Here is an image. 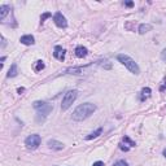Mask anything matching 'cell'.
Segmentation results:
<instances>
[{
    "label": "cell",
    "mask_w": 166,
    "mask_h": 166,
    "mask_svg": "<svg viewBox=\"0 0 166 166\" xmlns=\"http://www.w3.org/2000/svg\"><path fill=\"white\" fill-rule=\"evenodd\" d=\"M96 110V105L92 103H84V104H80L78 105L75 110L73 112V116L71 118L74 121H83V119L88 118L91 114H93V112Z\"/></svg>",
    "instance_id": "6da1fadb"
},
{
    "label": "cell",
    "mask_w": 166,
    "mask_h": 166,
    "mask_svg": "<svg viewBox=\"0 0 166 166\" xmlns=\"http://www.w3.org/2000/svg\"><path fill=\"white\" fill-rule=\"evenodd\" d=\"M117 60H118L122 65H125V66L127 68V69L131 71L132 74H135V75L140 74V68H139V65L136 64L135 61L129 56V55H123V53L118 55V56H117Z\"/></svg>",
    "instance_id": "7a4b0ae2"
},
{
    "label": "cell",
    "mask_w": 166,
    "mask_h": 166,
    "mask_svg": "<svg viewBox=\"0 0 166 166\" xmlns=\"http://www.w3.org/2000/svg\"><path fill=\"white\" fill-rule=\"evenodd\" d=\"M78 96V91L77 90H70L65 93L64 99H63V103H61V109L63 110H68L71 106V104L75 101Z\"/></svg>",
    "instance_id": "3957f363"
},
{
    "label": "cell",
    "mask_w": 166,
    "mask_h": 166,
    "mask_svg": "<svg viewBox=\"0 0 166 166\" xmlns=\"http://www.w3.org/2000/svg\"><path fill=\"white\" fill-rule=\"evenodd\" d=\"M32 106H34V109L38 112L39 116H43V117H47L52 112V109H53V106H52L51 104H48L45 101H34Z\"/></svg>",
    "instance_id": "277c9868"
},
{
    "label": "cell",
    "mask_w": 166,
    "mask_h": 166,
    "mask_svg": "<svg viewBox=\"0 0 166 166\" xmlns=\"http://www.w3.org/2000/svg\"><path fill=\"white\" fill-rule=\"evenodd\" d=\"M40 142H42V138L39 136L38 134H34V135H30L26 138L25 140V145L27 149H31V151H34V149H37L39 145H40Z\"/></svg>",
    "instance_id": "5b68a950"
},
{
    "label": "cell",
    "mask_w": 166,
    "mask_h": 166,
    "mask_svg": "<svg viewBox=\"0 0 166 166\" xmlns=\"http://www.w3.org/2000/svg\"><path fill=\"white\" fill-rule=\"evenodd\" d=\"M53 21H55V24H56V26H58V27H61V29L68 27V21H66L65 16H64L61 12L55 13V16H53Z\"/></svg>",
    "instance_id": "8992f818"
},
{
    "label": "cell",
    "mask_w": 166,
    "mask_h": 166,
    "mask_svg": "<svg viewBox=\"0 0 166 166\" xmlns=\"http://www.w3.org/2000/svg\"><path fill=\"white\" fill-rule=\"evenodd\" d=\"M65 53H66V51L64 50L61 45H56L55 47V52H53V56L55 58H57L58 61H64L65 58Z\"/></svg>",
    "instance_id": "52a82bcc"
},
{
    "label": "cell",
    "mask_w": 166,
    "mask_h": 166,
    "mask_svg": "<svg viewBox=\"0 0 166 166\" xmlns=\"http://www.w3.org/2000/svg\"><path fill=\"white\" fill-rule=\"evenodd\" d=\"M48 147L51 149H53V151H61V149H64V143L58 142V140H55V139H52V140H48Z\"/></svg>",
    "instance_id": "ba28073f"
},
{
    "label": "cell",
    "mask_w": 166,
    "mask_h": 166,
    "mask_svg": "<svg viewBox=\"0 0 166 166\" xmlns=\"http://www.w3.org/2000/svg\"><path fill=\"white\" fill-rule=\"evenodd\" d=\"M19 42L25 45H32L35 43V39L32 35H22V37L19 38Z\"/></svg>",
    "instance_id": "9c48e42d"
},
{
    "label": "cell",
    "mask_w": 166,
    "mask_h": 166,
    "mask_svg": "<svg viewBox=\"0 0 166 166\" xmlns=\"http://www.w3.org/2000/svg\"><path fill=\"white\" fill-rule=\"evenodd\" d=\"M87 55H88V50H87L86 47H83V45H78L75 48V56L79 57V58H83L86 57Z\"/></svg>",
    "instance_id": "30bf717a"
},
{
    "label": "cell",
    "mask_w": 166,
    "mask_h": 166,
    "mask_svg": "<svg viewBox=\"0 0 166 166\" xmlns=\"http://www.w3.org/2000/svg\"><path fill=\"white\" fill-rule=\"evenodd\" d=\"M152 30V25H149V24H142V25H139V27H138V31H139V34H145V32H148V31H151Z\"/></svg>",
    "instance_id": "8fae6325"
},
{
    "label": "cell",
    "mask_w": 166,
    "mask_h": 166,
    "mask_svg": "<svg viewBox=\"0 0 166 166\" xmlns=\"http://www.w3.org/2000/svg\"><path fill=\"white\" fill-rule=\"evenodd\" d=\"M18 74V68H17V64H12V66L9 68L8 70V74H6V77L8 78H13L16 77Z\"/></svg>",
    "instance_id": "7c38bea8"
},
{
    "label": "cell",
    "mask_w": 166,
    "mask_h": 166,
    "mask_svg": "<svg viewBox=\"0 0 166 166\" xmlns=\"http://www.w3.org/2000/svg\"><path fill=\"white\" fill-rule=\"evenodd\" d=\"M9 11H11V8H9V5H1L0 6V19L1 21H4L6 14L9 13Z\"/></svg>",
    "instance_id": "4fadbf2b"
},
{
    "label": "cell",
    "mask_w": 166,
    "mask_h": 166,
    "mask_svg": "<svg viewBox=\"0 0 166 166\" xmlns=\"http://www.w3.org/2000/svg\"><path fill=\"white\" fill-rule=\"evenodd\" d=\"M101 132H103V129L99 127V129L96 130V131H93V132H91L90 135H87V136H86V140H92V139L97 138L99 135H101Z\"/></svg>",
    "instance_id": "5bb4252c"
},
{
    "label": "cell",
    "mask_w": 166,
    "mask_h": 166,
    "mask_svg": "<svg viewBox=\"0 0 166 166\" xmlns=\"http://www.w3.org/2000/svg\"><path fill=\"white\" fill-rule=\"evenodd\" d=\"M151 93H152V90L149 88V87H144V88L142 90V96H140V99H142V100L148 99V97L151 96Z\"/></svg>",
    "instance_id": "9a60e30c"
},
{
    "label": "cell",
    "mask_w": 166,
    "mask_h": 166,
    "mask_svg": "<svg viewBox=\"0 0 166 166\" xmlns=\"http://www.w3.org/2000/svg\"><path fill=\"white\" fill-rule=\"evenodd\" d=\"M45 68V65L44 63L42 60H38V61H35V64H34V70L35 71H42Z\"/></svg>",
    "instance_id": "2e32d148"
},
{
    "label": "cell",
    "mask_w": 166,
    "mask_h": 166,
    "mask_svg": "<svg viewBox=\"0 0 166 166\" xmlns=\"http://www.w3.org/2000/svg\"><path fill=\"white\" fill-rule=\"evenodd\" d=\"M50 17H52V13H50V12H45V13H43V14L40 16V22L43 24V22L45 21V19L50 18Z\"/></svg>",
    "instance_id": "e0dca14e"
},
{
    "label": "cell",
    "mask_w": 166,
    "mask_h": 166,
    "mask_svg": "<svg viewBox=\"0 0 166 166\" xmlns=\"http://www.w3.org/2000/svg\"><path fill=\"white\" fill-rule=\"evenodd\" d=\"M123 142L127 143V144L130 145V147H135V142H132L131 139L129 138V136H125V138H123Z\"/></svg>",
    "instance_id": "ac0fdd59"
},
{
    "label": "cell",
    "mask_w": 166,
    "mask_h": 166,
    "mask_svg": "<svg viewBox=\"0 0 166 166\" xmlns=\"http://www.w3.org/2000/svg\"><path fill=\"white\" fill-rule=\"evenodd\" d=\"M113 166H129V164L126 162L125 160H118L117 162H114L113 164Z\"/></svg>",
    "instance_id": "d6986e66"
},
{
    "label": "cell",
    "mask_w": 166,
    "mask_h": 166,
    "mask_svg": "<svg viewBox=\"0 0 166 166\" xmlns=\"http://www.w3.org/2000/svg\"><path fill=\"white\" fill-rule=\"evenodd\" d=\"M68 71H70V74H80L82 73V69H79V68H73V69H68Z\"/></svg>",
    "instance_id": "ffe728a7"
},
{
    "label": "cell",
    "mask_w": 166,
    "mask_h": 166,
    "mask_svg": "<svg viewBox=\"0 0 166 166\" xmlns=\"http://www.w3.org/2000/svg\"><path fill=\"white\" fill-rule=\"evenodd\" d=\"M161 60L166 63V48H164V50H162V52H161Z\"/></svg>",
    "instance_id": "44dd1931"
},
{
    "label": "cell",
    "mask_w": 166,
    "mask_h": 166,
    "mask_svg": "<svg viewBox=\"0 0 166 166\" xmlns=\"http://www.w3.org/2000/svg\"><path fill=\"white\" fill-rule=\"evenodd\" d=\"M92 166H104V162L103 161H96V162H93Z\"/></svg>",
    "instance_id": "7402d4cb"
},
{
    "label": "cell",
    "mask_w": 166,
    "mask_h": 166,
    "mask_svg": "<svg viewBox=\"0 0 166 166\" xmlns=\"http://www.w3.org/2000/svg\"><path fill=\"white\" fill-rule=\"evenodd\" d=\"M119 148H121V149H122V151H125V152H127V151H129V149H130L129 147H125V145H123V144H122V143H121V144H119Z\"/></svg>",
    "instance_id": "603a6c76"
},
{
    "label": "cell",
    "mask_w": 166,
    "mask_h": 166,
    "mask_svg": "<svg viewBox=\"0 0 166 166\" xmlns=\"http://www.w3.org/2000/svg\"><path fill=\"white\" fill-rule=\"evenodd\" d=\"M165 88H166V78L164 79V84L160 87V91H165Z\"/></svg>",
    "instance_id": "cb8c5ba5"
},
{
    "label": "cell",
    "mask_w": 166,
    "mask_h": 166,
    "mask_svg": "<svg viewBox=\"0 0 166 166\" xmlns=\"http://www.w3.org/2000/svg\"><path fill=\"white\" fill-rule=\"evenodd\" d=\"M125 5H126V6H132V5H134V3H132V1H126Z\"/></svg>",
    "instance_id": "d4e9b609"
},
{
    "label": "cell",
    "mask_w": 166,
    "mask_h": 166,
    "mask_svg": "<svg viewBox=\"0 0 166 166\" xmlns=\"http://www.w3.org/2000/svg\"><path fill=\"white\" fill-rule=\"evenodd\" d=\"M24 91H25V88H24V87H21V88H18V90H17V92L19 93V95H21V93L24 92Z\"/></svg>",
    "instance_id": "484cf974"
},
{
    "label": "cell",
    "mask_w": 166,
    "mask_h": 166,
    "mask_svg": "<svg viewBox=\"0 0 166 166\" xmlns=\"http://www.w3.org/2000/svg\"><path fill=\"white\" fill-rule=\"evenodd\" d=\"M1 40H3V45H1V47L4 48L5 47V39H4V37H1Z\"/></svg>",
    "instance_id": "4316f807"
},
{
    "label": "cell",
    "mask_w": 166,
    "mask_h": 166,
    "mask_svg": "<svg viewBox=\"0 0 166 166\" xmlns=\"http://www.w3.org/2000/svg\"><path fill=\"white\" fill-rule=\"evenodd\" d=\"M164 157H166V148L164 149Z\"/></svg>",
    "instance_id": "83f0119b"
}]
</instances>
